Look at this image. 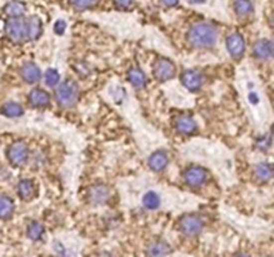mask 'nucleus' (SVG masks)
<instances>
[{
	"mask_svg": "<svg viewBox=\"0 0 274 257\" xmlns=\"http://www.w3.org/2000/svg\"><path fill=\"white\" fill-rule=\"evenodd\" d=\"M218 38V31L215 26L199 21L190 27L187 32L188 43L195 48H210L213 47Z\"/></svg>",
	"mask_w": 274,
	"mask_h": 257,
	"instance_id": "obj_1",
	"label": "nucleus"
},
{
	"mask_svg": "<svg viewBox=\"0 0 274 257\" xmlns=\"http://www.w3.org/2000/svg\"><path fill=\"white\" fill-rule=\"evenodd\" d=\"M58 87L55 90L56 101L60 106L63 107H71L75 105L78 99V94H79V89L75 82L73 81H65L63 83H58Z\"/></svg>",
	"mask_w": 274,
	"mask_h": 257,
	"instance_id": "obj_2",
	"label": "nucleus"
},
{
	"mask_svg": "<svg viewBox=\"0 0 274 257\" xmlns=\"http://www.w3.org/2000/svg\"><path fill=\"white\" fill-rule=\"evenodd\" d=\"M180 228L186 236H197L203 229V221L195 214H186L181 219Z\"/></svg>",
	"mask_w": 274,
	"mask_h": 257,
	"instance_id": "obj_3",
	"label": "nucleus"
},
{
	"mask_svg": "<svg viewBox=\"0 0 274 257\" xmlns=\"http://www.w3.org/2000/svg\"><path fill=\"white\" fill-rule=\"evenodd\" d=\"M5 34L12 42L22 43L26 39L24 21L20 17H12L5 26Z\"/></svg>",
	"mask_w": 274,
	"mask_h": 257,
	"instance_id": "obj_4",
	"label": "nucleus"
},
{
	"mask_svg": "<svg viewBox=\"0 0 274 257\" xmlns=\"http://www.w3.org/2000/svg\"><path fill=\"white\" fill-rule=\"evenodd\" d=\"M8 159L9 162L15 166H23L28 158V149L23 142H15L13 145L9 146L8 149Z\"/></svg>",
	"mask_w": 274,
	"mask_h": 257,
	"instance_id": "obj_5",
	"label": "nucleus"
},
{
	"mask_svg": "<svg viewBox=\"0 0 274 257\" xmlns=\"http://www.w3.org/2000/svg\"><path fill=\"white\" fill-rule=\"evenodd\" d=\"M154 75L159 81H170L176 75V66L169 59L161 58L157 60L154 67Z\"/></svg>",
	"mask_w": 274,
	"mask_h": 257,
	"instance_id": "obj_6",
	"label": "nucleus"
},
{
	"mask_svg": "<svg viewBox=\"0 0 274 257\" xmlns=\"http://www.w3.org/2000/svg\"><path fill=\"white\" fill-rule=\"evenodd\" d=\"M183 178L186 181V184L193 186V188H199L205 184L207 180V173L205 169H202L199 166H191L188 167L187 170L184 171Z\"/></svg>",
	"mask_w": 274,
	"mask_h": 257,
	"instance_id": "obj_7",
	"label": "nucleus"
},
{
	"mask_svg": "<svg viewBox=\"0 0 274 257\" xmlns=\"http://www.w3.org/2000/svg\"><path fill=\"white\" fill-rule=\"evenodd\" d=\"M227 51L233 58H241L245 52V40L240 34H231L226 39Z\"/></svg>",
	"mask_w": 274,
	"mask_h": 257,
	"instance_id": "obj_8",
	"label": "nucleus"
},
{
	"mask_svg": "<svg viewBox=\"0 0 274 257\" xmlns=\"http://www.w3.org/2000/svg\"><path fill=\"white\" fill-rule=\"evenodd\" d=\"M182 85L190 91H197L203 85V77L195 70H187L182 74Z\"/></svg>",
	"mask_w": 274,
	"mask_h": 257,
	"instance_id": "obj_9",
	"label": "nucleus"
},
{
	"mask_svg": "<svg viewBox=\"0 0 274 257\" xmlns=\"http://www.w3.org/2000/svg\"><path fill=\"white\" fill-rule=\"evenodd\" d=\"M24 30H26V38L30 40H36L42 35L43 26L39 16H31L28 20L24 21Z\"/></svg>",
	"mask_w": 274,
	"mask_h": 257,
	"instance_id": "obj_10",
	"label": "nucleus"
},
{
	"mask_svg": "<svg viewBox=\"0 0 274 257\" xmlns=\"http://www.w3.org/2000/svg\"><path fill=\"white\" fill-rule=\"evenodd\" d=\"M254 55L257 56L258 59L262 60H268L272 58L273 55V43L269 39H261L258 40L256 44H254Z\"/></svg>",
	"mask_w": 274,
	"mask_h": 257,
	"instance_id": "obj_11",
	"label": "nucleus"
},
{
	"mask_svg": "<svg viewBox=\"0 0 274 257\" xmlns=\"http://www.w3.org/2000/svg\"><path fill=\"white\" fill-rule=\"evenodd\" d=\"M20 75L27 83H36L42 77V73L35 63H26L20 70Z\"/></svg>",
	"mask_w": 274,
	"mask_h": 257,
	"instance_id": "obj_12",
	"label": "nucleus"
},
{
	"mask_svg": "<svg viewBox=\"0 0 274 257\" xmlns=\"http://www.w3.org/2000/svg\"><path fill=\"white\" fill-rule=\"evenodd\" d=\"M177 130L182 134H193L197 131V124L191 117L182 116L176 121Z\"/></svg>",
	"mask_w": 274,
	"mask_h": 257,
	"instance_id": "obj_13",
	"label": "nucleus"
},
{
	"mask_svg": "<svg viewBox=\"0 0 274 257\" xmlns=\"http://www.w3.org/2000/svg\"><path fill=\"white\" fill-rule=\"evenodd\" d=\"M108 198H110V192H108V189L106 186L98 185V186H94L91 189L90 201L94 205H102L104 202H107Z\"/></svg>",
	"mask_w": 274,
	"mask_h": 257,
	"instance_id": "obj_14",
	"label": "nucleus"
},
{
	"mask_svg": "<svg viewBox=\"0 0 274 257\" xmlns=\"http://www.w3.org/2000/svg\"><path fill=\"white\" fill-rule=\"evenodd\" d=\"M28 99H30L31 105L35 107H46L51 102L48 93L40 90V89H35V90L31 91Z\"/></svg>",
	"mask_w": 274,
	"mask_h": 257,
	"instance_id": "obj_15",
	"label": "nucleus"
},
{
	"mask_svg": "<svg viewBox=\"0 0 274 257\" xmlns=\"http://www.w3.org/2000/svg\"><path fill=\"white\" fill-rule=\"evenodd\" d=\"M169 163V157L165 151H155L154 154H151L149 158V166L154 171H162Z\"/></svg>",
	"mask_w": 274,
	"mask_h": 257,
	"instance_id": "obj_16",
	"label": "nucleus"
},
{
	"mask_svg": "<svg viewBox=\"0 0 274 257\" xmlns=\"http://www.w3.org/2000/svg\"><path fill=\"white\" fill-rule=\"evenodd\" d=\"M169 253H172V248L166 241L163 240L154 241L147 248V255H150V256H166Z\"/></svg>",
	"mask_w": 274,
	"mask_h": 257,
	"instance_id": "obj_17",
	"label": "nucleus"
},
{
	"mask_svg": "<svg viewBox=\"0 0 274 257\" xmlns=\"http://www.w3.org/2000/svg\"><path fill=\"white\" fill-rule=\"evenodd\" d=\"M17 192H19V196H20L23 200H31V198L35 196L34 182L30 180L20 181V182H19V186H17Z\"/></svg>",
	"mask_w": 274,
	"mask_h": 257,
	"instance_id": "obj_18",
	"label": "nucleus"
},
{
	"mask_svg": "<svg viewBox=\"0 0 274 257\" xmlns=\"http://www.w3.org/2000/svg\"><path fill=\"white\" fill-rule=\"evenodd\" d=\"M127 77H129L130 83L137 89H142L147 82V78L141 69H131L127 74Z\"/></svg>",
	"mask_w": 274,
	"mask_h": 257,
	"instance_id": "obj_19",
	"label": "nucleus"
},
{
	"mask_svg": "<svg viewBox=\"0 0 274 257\" xmlns=\"http://www.w3.org/2000/svg\"><path fill=\"white\" fill-rule=\"evenodd\" d=\"M13 202L7 196H0V219H9L13 214Z\"/></svg>",
	"mask_w": 274,
	"mask_h": 257,
	"instance_id": "obj_20",
	"label": "nucleus"
},
{
	"mask_svg": "<svg viewBox=\"0 0 274 257\" xmlns=\"http://www.w3.org/2000/svg\"><path fill=\"white\" fill-rule=\"evenodd\" d=\"M23 107L19 105V103L15 102H8L3 105L1 107V114L5 117H9V118H16V117L23 116Z\"/></svg>",
	"mask_w": 274,
	"mask_h": 257,
	"instance_id": "obj_21",
	"label": "nucleus"
},
{
	"mask_svg": "<svg viewBox=\"0 0 274 257\" xmlns=\"http://www.w3.org/2000/svg\"><path fill=\"white\" fill-rule=\"evenodd\" d=\"M27 236H28V237H30L32 241L42 240L44 236L43 225H42V224L36 223V221L31 223L30 225H28V228H27Z\"/></svg>",
	"mask_w": 274,
	"mask_h": 257,
	"instance_id": "obj_22",
	"label": "nucleus"
},
{
	"mask_svg": "<svg viewBox=\"0 0 274 257\" xmlns=\"http://www.w3.org/2000/svg\"><path fill=\"white\" fill-rule=\"evenodd\" d=\"M4 11L11 17H22L23 13L26 12V7L20 1H11L5 5Z\"/></svg>",
	"mask_w": 274,
	"mask_h": 257,
	"instance_id": "obj_23",
	"label": "nucleus"
},
{
	"mask_svg": "<svg viewBox=\"0 0 274 257\" xmlns=\"http://www.w3.org/2000/svg\"><path fill=\"white\" fill-rule=\"evenodd\" d=\"M273 176V169L270 166L269 163H260L256 167V177H257V180H260L261 182H266V181H269Z\"/></svg>",
	"mask_w": 274,
	"mask_h": 257,
	"instance_id": "obj_24",
	"label": "nucleus"
},
{
	"mask_svg": "<svg viewBox=\"0 0 274 257\" xmlns=\"http://www.w3.org/2000/svg\"><path fill=\"white\" fill-rule=\"evenodd\" d=\"M159 205H161V198L155 192H147L143 196V206L146 209L154 210L159 208Z\"/></svg>",
	"mask_w": 274,
	"mask_h": 257,
	"instance_id": "obj_25",
	"label": "nucleus"
},
{
	"mask_svg": "<svg viewBox=\"0 0 274 257\" xmlns=\"http://www.w3.org/2000/svg\"><path fill=\"white\" fill-rule=\"evenodd\" d=\"M253 3L250 0H237L234 4V9L238 16H248L253 12Z\"/></svg>",
	"mask_w": 274,
	"mask_h": 257,
	"instance_id": "obj_26",
	"label": "nucleus"
},
{
	"mask_svg": "<svg viewBox=\"0 0 274 257\" xmlns=\"http://www.w3.org/2000/svg\"><path fill=\"white\" fill-rule=\"evenodd\" d=\"M74 8L77 9H89L98 4L99 0H70Z\"/></svg>",
	"mask_w": 274,
	"mask_h": 257,
	"instance_id": "obj_27",
	"label": "nucleus"
},
{
	"mask_svg": "<svg viewBox=\"0 0 274 257\" xmlns=\"http://www.w3.org/2000/svg\"><path fill=\"white\" fill-rule=\"evenodd\" d=\"M44 79H46V83H47L48 86H56L60 81L59 73L54 69L48 70L47 73H46V75H44Z\"/></svg>",
	"mask_w": 274,
	"mask_h": 257,
	"instance_id": "obj_28",
	"label": "nucleus"
},
{
	"mask_svg": "<svg viewBox=\"0 0 274 257\" xmlns=\"http://www.w3.org/2000/svg\"><path fill=\"white\" fill-rule=\"evenodd\" d=\"M66 21L65 20H58L55 23V27H54V30L58 35H62L66 31Z\"/></svg>",
	"mask_w": 274,
	"mask_h": 257,
	"instance_id": "obj_29",
	"label": "nucleus"
},
{
	"mask_svg": "<svg viewBox=\"0 0 274 257\" xmlns=\"http://www.w3.org/2000/svg\"><path fill=\"white\" fill-rule=\"evenodd\" d=\"M116 7L119 8H129L130 5L133 4V0H114Z\"/></svg>",
	"mask_w": 274,
	"mask_h": 257,
	"instance_id": "obj_30",
	"label": "nucleus"
},
{
	"mask_svg": "<svg viewBox=\"0 0 274 257\" xmlns=\"http://www.w3.org/2000/svg\"><path fill=\"white\" fill-rule=\"evenodd\" d=\"M166 7H174L178 3V0H161Z\"/></svg>",
	"mask_w": 274,
	"mask_h": 257,
	"instance_id": "obj_31",
	"label": "nucleus"
},
{
	"mask_svg": "<svg viewBox=\"0 0 274 257\" xmlns=\"http://www.w3.org/2000/svg\"><path fill=\"white\" fill-rule=\"evenodd\" d=\"M190 3H193V4H202V3H205L206 0H188Z\"/></svg>",
	"mask_w": 274,
	"mask_h": 257,
	"instance_id": "obj_32",
	"label": "nucleus"
}]
</instances>
